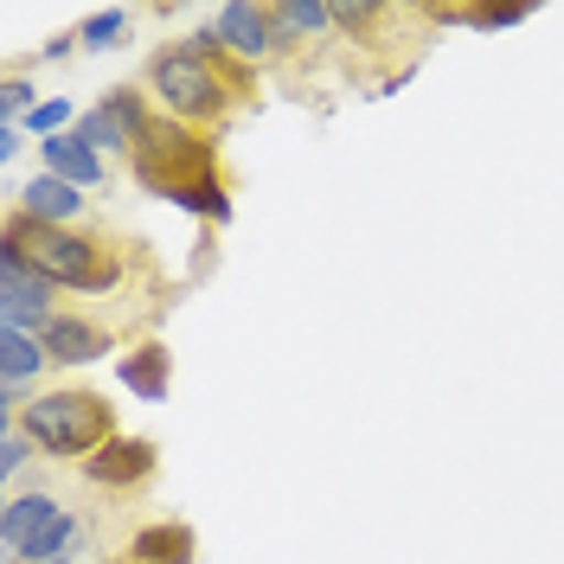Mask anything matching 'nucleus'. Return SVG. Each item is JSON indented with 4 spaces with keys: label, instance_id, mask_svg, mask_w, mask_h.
I'll return each mask as SVG.
<instances>
[{
    "label": "nucleus",
    "instance_id": "obj_1",
    "mask_svg": "<svg viewBox=\"0 0 564 564\" xmlns=\"http://www.w3.org/2000/svg\"><path fill=\"white\" fill-rule=\"evenodd\" d=\"M0 245H20L39 263V276L52 282L58 295H84V302H109L129 289V245L122 238H104L90 225L77 231H58V225H33L7 206L0 218Z\"/></svg>",
    "mask_w": 564,
    "mask_h": 564
},
{
    "label": "nucleus",
    "instance_id": "obj_2",
    "mask_svg": "<svg viewBox=\"0 0 564 564\" xmlns=\"http://www.w3.org/2000/svg\"><path fill=\"white\" fill-rule=\"evenodd\" d=\"M141 84H148V97H154V109H161L167 122H186V129H206L212 135L231 109L245 104L250 70L212 65V58H199L186 39H161V45L148 52Z\"/></svg>",
    "mask_w": 564,
    "mask_h": 564
},
{
    "label": "nucleus",
    "instance_id": "obj_3",
    "mask_svg": "<svg viewBox=\"0 0 564 564\" xmlns=\"http://www.w3.org/2000/svg\"><path fill=\"white\" fill-rule=\"evenodd\" d=\"M13 423L33 436V449L45 462L84 468V462L116 436V404H109L104 391H90V386H45V391H33V404H26Z\"/></svg>",
    "mask_w": 564,
    "mask_h": 564
},
{
    "label": "nucleus",
    "instance_id": "obj_4",
    "mask_svg": "<svg viewBox=\"0 0 564 564\" xmlns=\"http://www.w3.org/2000/svg\"><path fill=\"white\" fill-rule=\"evenodd\" d=\"M206 174H225L218 167V141L206 129H186V122H154V135L141 141V154L129 161V180H135L148 199H167L174 186L186 180H206Z\"/></svg>",
    "mask_w": 564,
    "mask_h": 564
},
{
    "label": "nucleus",
    "instance_id": "obj_5",
    "mask_svg": "<svg viewBox=\"0 0 564 564\" xmlns=\"http://www.w3.org/2000/svg\"><path fill=\"white\" fill-rule=\"evenodd\" d=\"M154 122H161V109H154V97H148V84H109L97 104H84L77 135L90 141L109 167H116V161L129 167V161L141 154V141L154 135Z\"/></svg>",
    "mask_w": 564,
    "mask_h": 564
},
{
    "label": "nucleus",
    "instance_id": "obj_6",
    "mask_svg": "<svg viewBox=\"0 0 564 564\" xmlns=\"http://www.w3.org/2000/svg\"><path fill=\"white\" fill-rule=\"evenodd\" d=\"M39 340H45L52 372H65V379H70V372L104 366V359L116 366V359H122V347H129V340H122V327H116L109 315H97V308H58V321H52Z\"/></svg>",
    "mask_w": 564,
    "mask_h": 564
},
{
    "label": "nucleus",
    "instance_id": "obj_7",
    "mask_svg": "<svg viewBox=\"0 0 564 564\" xmlns=\"http://www.w3.org/2000/svg\"><path fill=\"white\" fill-rule=\"evenodd\" d=\"M58 289L39 276V263L20 245H0V327H26V334H45L58 321Z\"/></svg>",
    "mask_w": 564,
    "mask_h": 564
},
{
    "label": "nucleus",
    "instance_id": "obj_8",
    "mask_svg": "<svg viewBox=\"0 0 564 564\" xmlns=\"http://www.w3.org/2000/svg\"><path fill=\"white\" fill-rule=\"evenodd\" d=\"M206 20H212V33H218V45H225V58H231L238 70H270V65H282L270 0H225V7H212Z\"/></svg>",
    "mask_w": 564,
    "mask_h": 564
},
{
    "label": "nucleus",
    "instance_id": "obj_9",
    "mask_svg": "<svg viewBox=\"0 0 564 564\" xmlns=\"http://www.w3.org/2000/svg\"><path fill=\"white\" fill-rule=\"evenodd\" d=\"M154 468H161V443H154V436H129V430H116V436H109L77 475H84L97 494H135V488L154 481Z\"/></svg>",
    "mask_w": 564,
    "mask_h": 564
},
{
    "label": "nucleus",
    "instance_id": "obj_10",
    "mask_svg": "<svg viewBox=\"0 0 564 564\" xmlns=\"http://www.w3.org/2000/svg\"><path fill=\"white\" fill-rule=\"evenodd\" d=\"M7 199H13L20 218H33V225H58V231L90 225V193H77L70 180L45 174V167H33L26 180H13V186H7Z\"/></svg>",
    "mask_w": 564,
    "mask_h": 564
},
{
    "label": "nucleus",
    "instance_id": "obj_11",
    "mask_svg": "<svg viewBox=\"0 0 564 564\" xmlns=\"http://www.w3.org/2000/svg\"><path fill=\"white\" fill-rule=\"evenodd\" d=\"M116 386L129 391L135 404H167V391H174V352H167V340H154V334L129 340L122 359H116Z\"/></svg>",
    "mask_w": 564,
    "mask_h": 564
},
{
    "label": "nucleus",
    "instance_id": "obj_12",
    "mask_svg": "<svg viewBox=\"0 0 564 564\" xmlns=\"http://www.w3.org/2000/svg\"><path fill=\"white\" fill-rule=\"evenodd\" d=\"M33 154H39V167H45V174L70 180V186H77V193H90V199H97V193L109 186V174H116V167H109V161H104V154H97L84 135H77V129H70V135L39 141Z\"/></svg>",
    "mask_w": 564,
    "mask_h": 564
},
{
    "label": "nucleus",
    "instance_id": "obj_13",
    "mask_svg": "<svg viewBox=\"0 0 564 564\" xmlns=\"http://www.w3.org/2000/svg\"><path fill=\"white\" fill-rule=\"evenodd\" d=\"M270 20H276V52L282 65L302 52V45H334V0H270Z\"/></svg>",
    "mask_w": 564,
    "mask_h": 564
},
{
    "label": "nucleus",
    "instance_id": "obj_14",
    "mask_svg": "<svg viewBox=\"0 0 564 564\" xmlns=\"http://www.w3.org/2000/svg\"><path fill=\"white\" fill-rule=\"evenodd\" d=\"M122 558L129 564H199V532L186 520H148V527L129 532Z\"/></svg>",
    "mask_w": 564,
    "mask_h": 564
},
{
    "label": "nucleus",
    "instance_id": "obj_15",
    "mask_svg": "<svg viewBox=\"0 0 564 564\" xmlns=\"http://www.w3.org/2000/svg\"><path fill=\"white\" fill-rule=\"evenodd\" d=\"M58 507H65V500H58L52 488L7 494V500H0V552H7V558H20V552H26V539H33V532L45 527Z\"/></svg>",
    "mask_w": 564,
    "mask_h": 564
},
{
    "label": "nucleus",
    "instance_id": "obj_16",
    "mask_svg": "<svg viewBox=\"0 0 564 564\" xmlns=\"http://www.w3.org/2000/svg\"><path fill=\"white\" fill-rule=\"evenodd\" d=\"M135 26H141L135 7H97V13L77 20V45H84L90 58H109V52H122V45L135 39Z\"/></svg>",
    "mask_w": 564,
    "mask_h": 564
},
{
    "label": "nucleus",
    "instance_id": "obj_17",
    "mask_svg": "<svg viewBox=\"0 0 564 564\" xmlns=\"http://www.w3.org/2000/svg\"><path fill=\"white\" fill-rule=\"evenodd\" d=\"M430 20L436 26H475V33H513L532 20V7L527 0H513V7H430Z\"/></svg>",
    "mask_w": 564,
    "mask_h": 564
},
{
    "label": "nucleus",
    "instance_id": "obj_18",
    "mask_svg": "<svg viewBox=\"0 0 564 564\" xmlns=\"http://www.w3.org/2000/svg\"><path fill=\"white\" fill-rule=\"evenodd\" d=\"M39 462H45V456L33 449V436H26V430H20L13 417L0 423V488L20 494V488H26V475H33Z\"/></svg>",
    "mask_w": 564,
    "mask_h": 564
},
{
    "label": "nucleus",
    "instance_id": "obj_19",
    "mask_svg": "<svg viewBox=\"0 0 564 564\" xmlns=\"http://www.w3.org/2000/svg\"><path fill=\"white\" fill-rule=\"evenodd\" d=\"M386 20H391V7H379V0H334V26H340V39H352V45H366Z\"/></svg>",
    "mask_w": 564,
    "mask_h": 564
},
{
    "label": "nucleus",
    "instance_id": "obj_20",
    "mask_svg": "<svg viewBox=\"0 0 564 564\" xmlns=\"http://www.w3.org/2000/svg\"><path fill=\"white\" fill-rule=\"evenodd\" d=\"M39 97H45V90H39L33 77L13 65L7 77H0V122H26V116L39 109Z\"/></svg>",
    "mask_w": 564,
    "mask_h": 564
},
{
    "label": "nucleus",
    "instance_id": "obj_21",
    "mask_svg": "<svg viewBox=\"0 0 564 564\" xmlns=\"http://www.w3.org/2000/svg\"><path fill=\"white\" fill-rule=\"evenodd\" d=\"M70 52H84V45H77V26H70V33H52L45 45H33V58H39V65H65Z\"/></svg>",
    "mask_w": 564,
    "mask_h": 564
},
{
    "label": "nucleus",
    "instance_id": "obj_22",
    "mask_svg": "<svg viewBox=\"0 0 564 564\" xmlns=\"http://www.w3.org/2000/svg\"><path fill=\"white\" fill-rule=\"evenodd\" d=\"M20 154H33V135L20 122H0V167H13Z\"/></svg>",
    "mask_w": 564,
    "mask_h": 564
},
{
    "label": "nucleus",
    "instance_id": "obj_23",
    "mask_svg": "<svg viewBox=\"0 0 564 564\" xmlns=\"http://www.w3.org/2000/svg\"><path fill=\"white\" fill-rule=\"evenodd\" d=\"M13 564H20V558H13ZM45 564H84V552H70V558H45Z\"/></svg>",
    "mask_w": 564,
    "mask_h": 564
},
{
    "label": "nucleus",
    "instance_id": "obj_24",
    "mask_svg": "<svg viewBox=\"0 0 564 564\" xmlns=\"http://www.w3.org/2000/svg\"><path fill=\"white\" fill-rule=\"evenodd\" d=\"M116 564H129V558H116Z\"/></svg>",
    "mask_w": 564,
    "mask_h": 564
}]
</instances>
